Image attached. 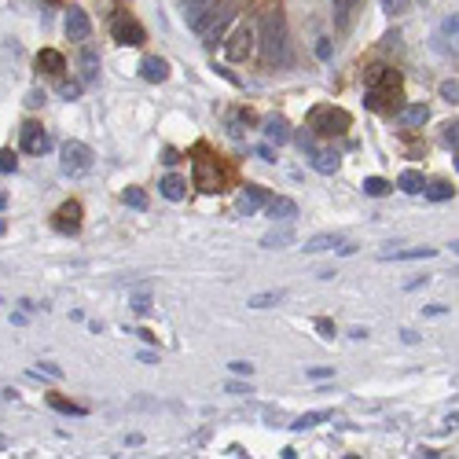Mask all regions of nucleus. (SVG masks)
<instances>
[{"mask_svg":"<svg viewBox=\"0 0 459 459\" xmlns=\"http://www.w3.org/2000/svg\"><path fill=\"white\" fill-rule=\"evenodd\" d=\"M261 56L265 63H287L290 52H287V26L280 15H269L265 22H261Z\"/></svg>","mask_w":459,"mask_h":459,"instance_id":"f257e3e1","label":"nucleus"},{"mask_svg":"<svg viewBox=\"0 0 459 459\" xmlns=\"http://www.w3.org/2000/svg\"><path fill=\"white\" fill-rule=\"evenodd\" d=\"M89 169H92L89 143H81V140H67V143H63V173H67V176H85Z\"/></svg>","mask_w":459,"mask_h":459,"instance_id":"f03ea898","label":"nucleus"},{"mask_svg":"<svg viewBox=\"0 0 459 459\" xmlns=\"http://www.w3.org/2000/svg\"><path fill=\"white\" fill-rule=\"evenodd\" d=\"M346 129H349V114L346 110H335V107H316L313 110V133L335 136V133H346Z\"/></svg>","mask_w":459,"mask_h":459,"instance_id":"7ed1b4c3","label":"nucleus"},{"mask_svg":"<svg viewBox=\"0 0 459 459\" xmlns=\"http://www.w3.org/2000/svg\"><path fill=\"white\" fill-rule=\"evenodd\" d=\"M254 41H257V34H254V26H247V22H239L235 26V34L228 37V44H224V52H228V59H235V63H243L250 52H254Z\"/></svg>","mask_w":459,"mask_h":459,"instance_id":"20e7f679","label":"nucleus"},{"mask_svg":"<svg viewBox=\"0 0 459 459\" xmlns=\"http://www.w3.org/2000/svg\"><path fill=\"white\" fill-rule=\"evenodd\" d=\"M63 30H67V37H70V41H89L92 22H89V15L81 11V8H70V11H67V19H63Z\"/></svg>","mask_w":459,"mask_h":459,"instance_id":"39448f33","label":"nucleus"},{"mask_svg":"<svg viewBox=\"0 0 459 459\" xmlns=\"http://www.w3.org/2000/svg\"><path fill=\"white\" fill-rule=\"evenodd\" d=\"M114 41H118V44H143L147 41V34H143V26L140 22H133V19H125V15H122V19H114Z\"/></svg>","mask_w":459,"mask_h":459,"instance_id":"423d86ee","label":"nucleus"},{"mask_svg":"<svg viewBox=\"0 0 459 459\" xmlns=\"http://www.w3.org/2000/svg\"><path fill=\"white\" fill-rule=\"evenodd\" d=\"M22 151L26 155H44L48 151V133L37 122H26L22 125Z\"/></svg>","mask_w":459,"mask_h":459,"instance_id":"0eeeda50","label":"nucleus"},{"mask_svg":"<svg viewBox=\"0 0 459 459\" xmlns=\"http://www.w3.org/2000/svg\"><path fill=\"white\" fill-rule=\"evenodd\" d=\"M56 228H59V232H77V228H81V206L77 202H63L59 209H56Z\"/></svg>","mask_w":459,"mask_h":459,"instance_id":"6e6552de","label":"nucleus"},{"mask_svg":"<svg viewBox=\"0 0 459 459\" xmlns=\"http://www.w3.org/2000/svg\"><path fill=\"white\" fill-rule=\"evenodd\" d=\"M269 202V195H265V188H247L239 195V213H247V217H254V213Z\"/></svg>","mask_w":459,"mask_h":459,"instance_id":"1a4fd4ad","label":"nucleus"},{"mask_svg":"<svg viewBox=\"0 0 459 459\" xmlns=\"http://www.w3.org/2000/svg\"><path fill=\"white\" fill-rule=\"evenodd\" d=\"M265 206H269V217L272 221H294V217H298V202L283 199V195H280V199H269Z\"/></svg>","mask_w":459,"mask_h":459,"instance_id":"9d476101","label":"nucleus"},{"mask_svg":"<svg viewBox=\"0 0 459 459\" xmlns=\"http://www.w3.org/2000/svg\"><path fill=\"white\" fill-rule=\"evenodd\" d=\"M140 74H143L147 81H166V77H169V63L158 59V56H147V59L140 63Z\"/></svg>","mask_w":459,"mask_h":459,"instance_id":"9b49d317","label":"nucleus"},{"mask_svg":"<svg viewBox=\"0 0 459 459\" xmlns=\"http://www.w3.org/2000/svg\"><path fill=\"white\" fill-rule=\"evenodd\" d=\"M294 243V228H272V232H265V239H261V247L265 250H283Z\"/></svg>","mask_w":459,"mask_h":459,"instance_id":"f8f14e48","label":"nucleus"},{"mask_svg":"<svg viewBox=\"0 0 459 459\" xmlns=\"http://www.w3.org/2000/svg\"><path fill=\"white\" fill-rule=\"evenodd\" d=\"M162 195H166V199L169 202H180V199H184V195H188V184H184V176H176V173H169L166 180H162Z\"/></svg>","mask_w":459,"mask_h":459,"instance_id":"ddd939ff","label":"nucleus"},{"mask_svg":"<svg viewBox=\"0 0 459 459\" xmlns=\"http://www.w3.org/2000/svg\"><path fill=\"white\" fill-rule=\"evenodd\" d=\"M335 247H342V235L323 232V235H313L305 243V254H323V250H335Z\"/></svg>","mask_w":459,"mask_h":459,"instance_id":"4468645a","label":"nucleus"},{"mask_svg":"<svg viewBox=\"0 0 459 459\" xmlns=\"http://www.w3.org/2000/svg\"><path fill=\"white\" fill-rule=\"evenodd\" d=\"M265 136L272 140V143H287L290 140V125L276 114V118H265Z\"/></svg>","mask_w":459,"mask_h":459,"instance_id":"2eb2a0df","label":"nucleus"},{"mask_svg":"<svg viewBox=\"0 0 459 459\" xmlns=\"http://www.w3.org/2000/svg\"><path fill=\"white\" fill-rule=\"evenodd\" d=\"M397 188H401L404 195H419V191L426 188V180H422L419 169H404V173L397 176Z\"/></svg>","mask_w":459,"mask_h":459,"instance_id":"dca6fc26","label":"nucleus"},{"mask_svg":"<svg viewBox=\"0 0 459 459\" xmlns=\"http://www.w3.org/2000/svg\"><path fill=\"white\" fill-rule=\"evenodd\" d=\"M195 184H199L202 191H221V176H213V169L206 166V162H199V166H195Z\"/></svg>","mask_w":459,"mask_h":459,"instance_id":"f3484780","label":"nucleus"},{"mask_svg":"<svg viewBox=\"0 0 459 459\" xmlns=\"http://www.w3.org/2000/svg\"><path fill=\"white\" fill-rule=\"evenodd\" d=\"M426 118H430V110H426L422 103H415V107H404V110H401V122H404L408 129H419V125H426Z\"/></svg>","mask_w":459,"mask_h":459,"instance_id":"a211bd4d","label":"nucleus"},{"mask_svg":"<svg viewBox=\"0 0 459 459\" xmlns=\"http://www.w3.org/2000/svg\"><path fill=\"white\" fill-rule=\"evenodd\" d=\"M96 74H100V56H96L92 48H85V52H81V77L96 81Z\"/></svg>","mask_w":459,"mask_h":459,"instance_id":"6ab92c4d","label":"nucleus"},{"mask_svg":"<svg viewBox=\"0 0 459 459\" xmlns=\"http://www.w3.org/2000/svg\"><path fill=\"white\" fill-rule=\"evenodd\" d=\"M37 67H44L48 74H63V67H67V63H63V56H59V52H52V48H44V52L37 56Z\"/></svg>","mask_w":459,"mask_h":459,"instance_id":"aec40b11","label":"nucleus"},{"mask_svg":"<svg viewBox=\"0 0 459 459\" xmlns=\"http://www.w3.org/2000/svg\"><path fill=\"white\" fill-rule=\"evenodd\" d=\"M415 257H434V247H415V250H393V254H382V261H415Z\"/></svg>","mask_w":459,"mask_h":459,"instance_id":"412c9836","label":"nucleus"},{"mask_svg":"<svg viewBox=\"0 0 459 459\" xmlns=\"http://www.w3.org/2000/svg\"><path fill=\"white\" fill-rule=\"evenodd\" d=\"M422 191H426V195H430V199H434V202H445V199H452V191H455V188L448 184V180H434V184H426Z\"/></svg>","mask_w":459,"mask_h":459,"instance_id":"4be33fe9","label":"nucleus"},{"mask_svg":"<svg viewBox=\"0 0 459 459\" xmlns=\"http://www.w3.org/2000/svg\"><path fill=\"white\" fill-rule=\"evenodd\" d=\"M313 166H316L320 173H335V169H338V151H316V155H313Z\"/></svg>","mask_w":459,"mask_h":459,"instance_id":"5701e85b","label":"nucleus"},{"mask_svg":"<svg viewBox=\"0 0 459 459\" xmlns=\"http://www.w3.org/2000/svg\"><path fill=\"white\" fill-rule=\"evenodd\" d=\"M389 180H382V176H368L364 180V195H371V199H382V195H389Z\"/></svg>","mask_w":459,"mask_h":459,"instance_id":"b1692460","label":"nucleus"},{"mask_svg":"<svg viewBox=\"0 0 459 459\" xmlns=\"http://www.w3.org/2000/svg\"><path fill=\"white\" fill-rule=\"evenodd\" d=\"M283 302V290H265V294H254L250 298V309H272Z\"/></svg>","mask_w":459,"mask_h":459,"instance_id":"393cba45","label":"nucleus"},{"mask_svg":"<svg viewBox=\"0 0 459 459\" xmlns=\"http://www.w3.org/2000/svg\"><path fill=\"white\" fill-rule=\"evenodd\" d=\"M209 4H213V0H184V19H188V26L199 19V15H202Z\"/></svg>","mask_w":459,"mask_h":459,"instance_id":"a878e982","label":"nucleus"},{"mask_svg":"<svg viewBox=\"0 0 459 459\" xmlns=\"http://www.w3.org/2000/svg\"><path fill=\"white\" fill-rule=\"evenodd\" d=\"M323 419H327V412H305V415H298V419L290 422V430H309V426H316Z\"/></svg>","mask_w":459,"mask_h":459,"instance_id":"bb28decb","label":"nucleus"},{"mask_svg":"<svg viewBox=\"0 0 459 459\" xmlns=\"http://www.w3.org/2000/svg\"><path fill=\"white\" fill-rule=\"evenodd\" d=\"M129 305H133V313H151V290H136L133 298H129Z\"/></svg>","mask_w":459,"mask_h":459,"instance_id":"cd10ccee","label":"nucleus"},{"mask_svg":"<svg viewBox=\"0 0 459 459\" xmlns=\"http://www.w3.org/2000/svg\"><path fill=\"white\" fill-rule=\"evenodd\" d=\"M125 206H133V209H147V195L140 191V188H125Z\"/></svg>","mask_w":459,"mask_h":459,"instance_id":"c85d7f7f","label":"nucleus"},{"mask_svg":"<svg viewBox=\"0 0 459 459\" xmlns=\"http://www.w3.org/2000/svg\"><path fill=\"white\" fill-rule=\"evenodd\" d=\"M48 404H52L56 412H63V415H85V408H77V404H70V401H59V397H52Z\"/></svg>","mask_w":459,"mask_h":459,"instance_id":"c756f323","label":"nucleus"},{"mask_svg":"<svg viewBox=\"0 0 459 459\" xmlns=\"http://www.w3.org/2000/svg\"><path fill=\"white\" fill-rule=\"evenodd\" d=\"M408 8H412V0H382V11L386 15H404Z\"/></svg>","mask_w":459,"mask_h":459,"instance_id":"7c9ffc66","label":"nucleus"},{"mask_svg":"<svg viewBox=\"0 0 459 459\" xmlns=\"http://www.w3.org/2000/svg\"><path fill=\"white\" fill-rule=\"evenodd\" d=\"M441 100H445V103H459V85H455V77L441 85Z\"/></svg>","mask_w":459,"mask_h":459,"instance_id":"2f4dec72","label":"nucleus"},{"mask_svg":"<svg viewBox=\"0 0 459 459\" xmlns=\"http://www.w3.org/2000/svg\"><path fill=\"white\" fill-rule=\"evenodd\" d=\"M441 140H445V147H452V151H455V143H459V125L448 122V125H445V133H441Z\"/></svg>","mask_w":459,"mask_h":459,"instance_id":"473e14b6","label":"nucleus"},{"mask_svg":"<svg viewBox=\"0 0 459 459\" xmlns=\"http://www.w3.org/2000/svg\"><path fill=\"white\" fill-rule=\"evenodd\" d=\"M298 147H302L309 158H313V155H316V140H313V133H298Z\"/></svg>","mask_w":459,"mask_h":459,"instance_id":"72a5a7b5","label":"nucleus"},{"mask_svg":"<svg viewBox=\"0 0 459 459\" xmlns=\"http://www.w3.org/2000/svg\"><path fill=\"white\" fill-rule=\"evenodd\" d=\"M15 166H19V158L11 151H0V173H15Z\"/></svg>","mask_w":459,"mask_h":459,"instance_id":"f704fd0d","label":"nucleus"},{"mask_svg":"<svg viewBox=\"0 0 459 459\" xmlns=\"http://www.w3.org/2000/svg\"><path fill=\"white\" fill-rule=\"evenodd\" d=\"M77 92H81V85H77V81H63V85H59V96H63V100H74Z\"/></svg>","mask_w":459,"mask_h":459,"instance_id":"c9c22d12","label":"nucleus"},{"mask_svg":"<svg viewBox=\"0 0 459 459\" xmlns=\"http://www.w3.org/2000/svg\"><path fill=\"white\" fill-rule=\"evenodd\" d=\"M41 371L48 375V379H63V368H59V364H52V360H44V364H41Z\"/></svg>","mask_w":459,"mask_h":459,"instance_id":"e433bc0d","label":"nucleus"},{"mask_svg":"<svg viewBox=\"0 0 459 459\" xmlns=\"http://www.w3.org/2000/svg\"><path fill=\"white\" fill-rule=\"evenodd\" d=\"M316 331H323V338H335V323L320 316V320H316Z\"/></svg>","mask_w":459,"mask_h":459,"instance_id":"4c0bfd02","label":"nucleus"},{"mask_svg":"<svg viewBox=\"0 0 459 459\" xmlns=\"http://www.w3.org/2000/svg\"><path fill=\"white\" fill-rule=\"evenodd\" d=\"M228 368H232L235 375H250V371H254V364H247V360H232Z\"/></svg>","mask_w":459,"mask_h":459,"instance_id":"58836bf2","label":"nucleus"},{"mask_svg":"<svg viewBox=\"0 0 459 459\" xmlns=\"http://www.w3.org/2000/svg\"><path fill=\"white\" fill-rule=\"evenodd\" d=\"M26 103H30V107H41V103H44V92H37V89H34V92L26 96Z\"/></svg>","mask_w":459,"mask_h":459,"instance_id":"ea45409f","label":"nucleus"},{"mask_svg":"<svg viewBox=\"0 0 459 459\" xmlns=\"http://www.w3.org/2000/svg\"><path fill=\"white\" fill-rule=\"evenodd\" d=\"M316 52H320V59H327V56H331V41H327V37H320V44H316Z\"/></svg>","mask_w":459,"mask_h":459,"instance_id":"a19ab883","label":"nucleus"},{"mask_svg":"<svg viewBox=\"0 0 459 459\" xmlns=\"http://www.w3.org/2000/svg\"><path fill=\"white\" fill-rule=\"evenodd\" d=\"M309 379H331V368H313V371H309Z\"/></svg>","mask_w":459,"mask_h":459,"instance_id":"79ce46f5","label":"nucleus"},{"mask_svg":"<svg viewBox=\"0 0 459 459\" xmlns=\"http://www.w3.org/2000/svg\"><path fill=\"white\" fill-rule=\"evenodd\" d=\"M136 356H140V364H158V353H147V349H143V353H136Z\"/></svg>","mask_w":459,"mask_h":459,"instance_id":"37998d69","label":"nucleus"},{"mask_svg":"<svg viewBox=\"0 0 459 459\" xmlns=\"http://www.w3.org/2000/svg\"><path fill=\"white\" fill-rule=\"evenodd\" d=\"M331 4H335V11H349L356 0H331Z\"/></svg>","mask_w":459,"mask_h":459,"instance_id":"c03bdc74","label":"nucleus"},{"mask_svg":"<svg viewBox=\"0 0 459 459\" xmlns=\"http://www.w3.org/2000/svg\"><path fill=\"white\" fill-rule=\"evenodd\" d=\"M162 162H166V166H176V162H180V155H176L173 147H169V151H166V158H162Z\"/></svg>","mask_w":459,"mask_h":459,"instance_id":"a18cd8bd","label":"nucleus"},{"mask_svg":"<svg viewBox=\"0 0 459 459\" xmlns=\"http://www.w3.org/2000/svg\"><path fill=\"white\" fill-rule=\"evenodd\" d=\"M228 393H250V386H243V382H228Z\"/></svg>","mask_w":459,"mask_h":459,"instance_id":"49530a36","label":"nucleus"},{"mask_svg":"<svg viewBox=\"0 0 459 459\" xmlns=\"http://www.w3.org/2000/svg\"><path fill=\"white\" fill-rule=\"evenodd\" d=\"M4 206H8V195H4V191H0V209H4Z\"/></svg>","mask_w":459,"mask_h":459,"instance_id":"de8ad7c7","label":"nucleus"},{"mask_svg":"<svg viewBox=\"0 0 459 459\" xmlns=\"http://www.w3.org/2000/svg\"><path fill=\"white\" fill-rule=\"evenodd\" d=\"M0 235H4V217H0Z\"/></svg>","mask_w":459,"mask_h":459,"instance_id":"09e8293b","label":"nucleus"},{"mask_svg":"<svg viewBox=\"0 0 459 459\" xmlns=\"http://www.w3.org/2000/svg\"><path fill=\"white\" fill-rule=\"evenodd\" d=\"M48 4H59V0H48Z\"/></svg>","mask_w":459,"mask_h":459,"instance_id":"8fccbe9b","label":"nucleus"},{"mask_svg":"<svg viewBox=\"0 0 459 459\" xmlns=\"http://www.w3.org/2000/svg\"><path fill=\"white\" fill-rule=\"evenodd\" d=\"M422 4H426V0H422Z\"/></svg>","mask_w":459,"mask_h":459,"instance_id":"3c124183","label":"nucleus"}]
</instances>
